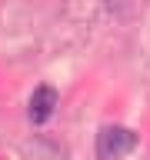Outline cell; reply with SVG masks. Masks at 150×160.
<instances>
[{"mask_svg":"<svg viewBox=\"0 0 150 160\" xmlns=\"http://www.w3.org/2000/svg\"><path fill=\"white\" fill-rule=\"evenodd\" d=\"M133 143H137V137L130 133L127 127H103L97 137V150L103 160H117L123 157L127 150H133Z\"/></svg>","mask_w":150,"mask_h":160,"instance_id":"obj_1","label":"cell"},{"mask_svg":"<svg viewBox=\"0 0 150 160\" xmlns=\"http://www.w3.org/2000/svg\"><path fill=\"white\" fill-rule=\"evenodd\" d=\"M53 107H57V90L47 87V83H40V87L30 93V120H33V123H43V120H50Z\"/></svg>","mask_w":150,"mask_h":160,"instance_id":"obj_2","label":"cell"}]
</instances>
